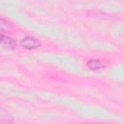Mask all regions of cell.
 <instances>
[{
	"label": "cell",
	"mask_w": 124,
	"mask_h": 124,
	"mask_svg": "<svg viewBox=\"0 0 124 124\" xmlns=\"http://www.w3.org/2000/svg\"><path fill=\"white\" fill-rule=\"evenodd\" d=\"M20 46H22L25 49L28 50H33V49H37L41 46V43L39 42V40H37L34 37L31 36H26L23 39H21L20 41Z\"/></svg>",
	"instance_id": "obj_1"
},
{
	"label": "cell",
	"mask_w": 124,
	"mask_h": 124,
	"mask_svg": "<svg viewBox=\"0 0 124 124\" xmlns=\"http://www.w3.org/2000/svg\"><path fill=\"white\" fill-rule=\"evenodd\" d=\"M0 46L6 48H15L16 46V42L11 37H8L0 32Z\"/></svg>",
	"instance_id": "obj_2"
},
{
	"label": "cell",
	"mask_w": 124,
	"mask_h": 124,
	"mask_svg": "<svg viewBox=\"0 0 124 124\" xmlns=\"http://www.w3.org/2000/svg\"><path fill=\"white\" fill-rule=\"evenodd\" d=\"M106 63L101 60V59H98V58H94V59H90L88 60L87 62V67L92 70V71H98V70H101L103 68L106 67Z\"/></svg>",
	"instance_id": "obj_3"
},
{
	"label": "cell",
	"mask_w": 124,
	"mask_h": 124,
	"mask_svg": "<svg viewBox=\"0 0 124 124\" xmlns=\"http://www.w3.org/2000/svg\"><path fill=\"white\" fill-rule=\"evenodd\" d=\"M14 121L13 116L3 108H0V124L1 123H12Z\"/></svg>",
	"instance_id": "obj_4"
},
{
	"label": "cell",
	"mask_w": 124,
	"mask_h": 124,
	"mask_svg": "<svg viewBox=\"0 0 124 124\" xmlns=\"http://www.w3.org/2000/svg\"><path fill=\"white\" fill-rule=\"evenodd\" d=\"M11 27H12L11 22L6 18L0 16V30H7V29H10Z\"/></svg>",
	"instance_id": "obj_5"
}]
</instances>
